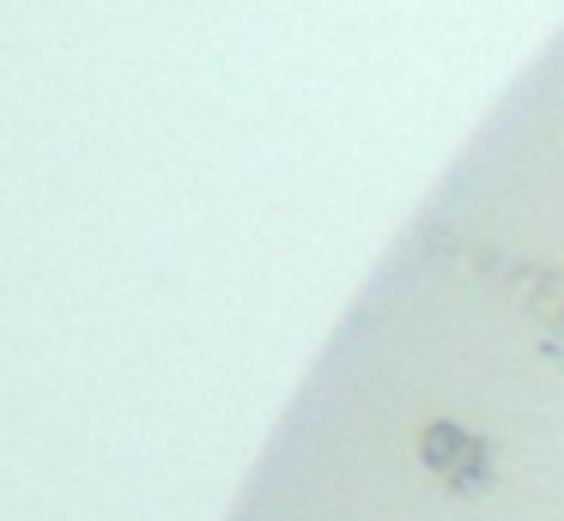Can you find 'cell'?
<instances>
[{
  "label": "cell",
  "mask_w": 564,
  "mask_h": 521,
  "mask_svg": "<svg viewBox=\"0 0 564 521\" xmlns=\"http://www.w3.org/2000/svg\"><path fill=\"white\" fill-rule=\"evenodd\" d=\"M413 455H419V467L431 473V485H437L443 497H462V503L467 497H486L491 485L503 479L498 448L479 431H467L462 419H425L413 436Z\"/></svg>",
  "instance_id": "cell-1"
}]
</instances>
